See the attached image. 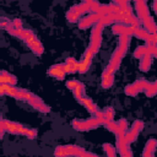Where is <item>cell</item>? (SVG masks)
Wrapping results in <instances>:
<instances>
[{
    "mask_svg": "<svg viewBox=\"0 0 157 157\" xmlns=\"http://www.w3.org/2000/svg\"><path fill=\"white\" fill-rule=\"evenodd\" d=\"M125 93H126L128 96H136L139 92H137V90L135 88V86L131 83V85H129V86L125 87Z\"/></svg>",
    "mask_w": 157,
    "mask_h": 157,
    "instance_id": "484cf974",
    "label": "cell"
},
{
    "mask_svg": "<svg viewBox=\"0 0 157 157\" xmlns=\"http://www.w3.org/2000/svg\"><path fill=\"white\" fill-rule=\"evenodd\" d=\"M17 82L16 77L10 75L9 72L6 71H0V85H11V86H15Z\"/></svg>",
    "mask_w": 157,
    "mask_h": 157,
    "instance_id": "8992f818",
    "label": "cell"
},
{
    "mask_svg": "<svg viewBox=\"0 0 157 157\" xmlns=\"http://www.w3.org/2000/svg\"><path fill=\"white\" fill-rule=\"evenodd\" d=\"M117 136H124L125 135V132H126V130H128V124H126V121L124 120V119H120L118 123H117Z\"/></svg>",
    "mask_w": 157,
    "mask_h": 157,
    "instance_id": "4fadbf2b",
    "label": "cell"
},
{
    "mask_svg": "<svg viewBox=\"0 0 157 157\" xmlns=\"http://www.w3.org/2000/svg\"><path fill=\"white\" fill-rule=\"evenodd\" d=\"M128 147H129V144L125 141L124 136H117V148H118V152L120 153V156L129 150Z\"/></svg>",
    "mask_w": 157,
    "mask_h": 157,
    "instance_id": "9c48e42d",
    "label": "cell"
},
{
    "mask_svg": "<svg viewBox=\"0 0 157 157\" xmlns=\"http://www.w3.org/2000/svg\"><path fill=\"white\" fill-rule=\"evenodd\" d=\"M98 125H101V124L96 118H91V119H88L86 121H78V120H74L72 121V128L75 130H78V131L91 130V129L97 128Z\"/></svg>",
    "mask_w": 157,
    "mask_h": 157,
    "instance_id": "6da1fadb",
    "label": "cell"
},
{
    "mask_svg": "<svg viewBox=\"0 0 157 157\" xmlns=\"http://www.w3.org/2000/svg\"><path fill=\"white\" fill-rule=\"evenodd\" d=\"M25 42H26V44L31 48V50H32L36 55H40V54L43 53V47H42V44H40L39 42H31V40H28V39H26Z\"/></svg>",
    "mask_w": 157,
    "mask_h": 157,
    "instance_id": "30bf717a",
    "label": "cell"
},
{
    "mask_svg": "<svg viewBox=\"0 0 157 157\" xmlns=\"http://www.w3.org/2000/svg\"><path fill=\"white\" fill-rule=\"evenodd\" d=\"M151 61H152V58H151L150 55H146V56L142 58L141 61H140V69H141L142 71H147V70L150 69Z\"/></svg>",
    "mask_w": 157,
    "mask_h": 157,
    "instance_id": "e0dca14e",
    "label": "cell"
},
{
    "mask_svg": "<svg viewBox=\"0 0 157 157\" xmlns=\"http://www.w3.org/2000/svg\"><path fill=\"white\" fill-rule=\"evenodd\" d=\"M130 43V37H126V36H121L120 39H119V44H124V45H129Z\"/></svg>",
    "mask_w": 157,
    "mask_h": 157,
    "instance_id": "d6a6232c",
    "label": "cell"
},
{
    "mask_svg": "<svg viewBox=\"0 0 157 157\" xmlns=\"http://www.w3.org/2000/svg\"><path fill=\"white\" fill-rule=\"evenodd\" d=\"M144 91H145L147 97H153L156 94V92H157V83L156 82H148L147 87Z\"/></svg>",
    "mask_w": 157,
    "mask_h": 157,
    "instance_id": "9a60e30c",
    "label": "cell"
},
{
    "mask_svg": "<svg viewBox=\"0 0 157 157\" xmlns=\"http://www.w3.org/2000/svg\"><path fill=\"white\" fill-rule=\"evenodd\" d=\"M25 135H26L28 139H34V137L37 136V130H36V129H31V128L28 129V128H27Z\"/></svg>",
    "mask_w": 157,
    "mask_h": 157,
    "instance_id": "4dcf8cb0",
    "label": "cell"
},
{
    "mask_svg": "<svg viewBox=\"0 0 157 157\" xmlns=\"http://www.w3.org/2000/svg\"><path fill=\"white\" fill-rule=\"evenodd\" d=\"M32 105L36 108V109H38L39 112H43V113H48L49 110H50V108L47 105V104H44L43 102H42V99H37L34 103H32Z\"/></svg>",
    "mask_w": 157,
    "mask_h": 157,
    "instance_id": "2e32d148",
    "label": "cell"
},
{
    "mask_svg": "<svg viewBox=\"0 0 157 157\" xmlns=\"http://www.w3.org/2000/svg\"><path fill=\"white\" fill-rule=\"evenodd\" d=\"M103 148H104V151L107 152L108 157H115V148H114L112 145L104 144V145H103Z\"/></svg>",
    "mask_w": 157,
    "mask_h": 157,
    "instance_id": "cb8c5ba5",
    "label": "cell"
},
{
    "mask_svg": "<svg viewBox=\"0 0 157 157\" xmlns=\"http://www.w3.org/2000/svg\"><path fill=\"white\" fill-rule=\"evenodd\" d=\"M2 134H4V132H0V139H1V136H2Z\"/></svg>",
    "mask_w": 157,
    "mask_h": 157,
    "instance_id": "f35d334b",
    "label": "cell"
},
{
    "mask_svg": "<svg viewBox=\"0 0 157 157\" xmlns=\"http://www.w3.org/2000/svg\"><path fill=\"white\" fill-rule=\"evenodd\" d=\"M147 55V52H146V47L141 45V47H137L136 50L134 52V56L137 58V59H142Z\"/></svg>",
    "mask_w": 157,
    "mask_h": 157,
    "instance_id": "d6986e66",
    "label": "cell"
},
{
    "mask_svg": "<svg viewBox=\"0 0 157 157\" xmlns=\"http://www.w3.org/2000/svg\"><path fill=\"white\" fill-rule=\"evenodd\" d=\"M103 117H104V120H105V121L113 120V118H114V110H113V108L109 107L107 110H104V112H103Z\"/></svg>",
    "mask_w": 157,
    "mask_h": 157,
    "instance_id": "603a6c76",
    "label": "cell"
},
{
    "mask_svg": "<svg viewBox=\"0 0 157 157\" xmlns=\"http://www.w3.org/2000/svg\"><path fill=\"white\" fill-rule=\"evenodd\" d=\"M80 157H97V156H96V155H93V153H88V152H86V151H85Z\"/></svg>",
    "mask_w": 157,
    "mask_h": 157,
    "instance_id": "d590c367",
    "label": "cell"
},
{
    "mask_svg": "<svg viewBox=\"0 0 157 157\" xmlns=\"http://www.w3.org/2000/svg\"><path fill=\"white\" fill-rule=\"evenodd\" d=\"M150 33H147L144 28H140V27H137V28H134V34L132 36H136L139 39H146L147 38V36H148Z\"/></svg>",
    "mask_w": 157,
    "mask_h": 157,
    "instance_id": "ac0fdd59",
    "label": "cell"
},
{
    "mask_svg": "<svg viewBox=\"0 0 157 157\" xmlns=\"http://www.w3.org/2000/svg\"><path fill=\"white\" fill-rule=\"evenodd\" d=\"M146 52H147V55H150L151 58H155L157 55L156 45H146Z\"/></svg>",
    "mask_w": 157,
    "mask_h": 157,
    "instance_id": "83f0119b",
    "label": "cell"
},
{
    "mask_svg": "<svg viewBox=\"0 0 157 157\" xmlns=\"http://www.w3.org/2000/svg\"><path fill=\"white\" fill-rule=\"evenodd\" d=\"M54 155H55V157H67L64 146H58L54 151Z\"/></svg>",
    "mask_w": 157,
    "mask_h": 157,
    "instance_id": "4316f807",
    "label": "cell"
},
{
    "mask_svg": "<svg viewBox=\"0 0 157 157\" xmlns=\"http://www.w3.org/2000/svg\"><path fill=\"white\" fill-rule=\"evenodd\" d=\"M144 157H153V152L147 151V150H144Z\"/></svg>",
    "mask_w": 157,
    "mask_h": 157,
    "instance_id": "e575fe53",
    "label": "cell"
},
{
    "mask_svg": "<svg viewBox=\"0 0 157 157\" xmlns=\"http://www.w3.org/2000/svg\"><path fill=\"white\" fill-rule=\"evenodd\" d=\"M104 125L107 126V129L109 130V131H112V132H117V121H113V120H110V121H105L104 123Z\"/></svg>",
    "mask_w": 157,
    "mask_h": 157,
    "instance_id": "f1b7e54d",
    "label": "cell"
},
{
    "mask_svg": "<svg viewBox=\"0 0 157 157\" xmlns=\"http://www.w3.org/2000/svg\"><path fill=\"white\" fill-rule=\"evenodd\" d=\"M113 82H114L113 75H110V74L103 71V74H102V86H103L104 88H109V87L113 85Z\"/></svg>",
    "mask_w": 157,
    "mask_h": 157,
    "instance_id": "7c38bea8",
    "label": "cell"
},
{
    "mask_svg": "<svg viewBox=\"0 0 157 157\" xmlns=\"http://www.w3.org/2000/svg\"><path fill=\"white\" fill-rule=\"evenodd\" d=\"M12 25H13V27L17 28V29H21V28H22V23H21V21H20L18 18L13 20V21H12Z\"/></svg>",
    "mask_w": 157,
    "mask_h": 157,
    "instance_id": "836d02e7",
    "label": "cell"
},
{
    "mask_svg": "<svg viewBox=\"0 0 157 157\" xmlns=\"http://www.w3.org/2000/svg\"><path fill=\"white\" fill-rule=\"evenodd\" d=\"M66 18H67L70 22H76L77 20H80V16H77L75 12H72V11L70 10V11L66 13Z\"/></svg>",
    "mask_w": 157,
    "mask_h": 157,
    "instance_id": "f546056e",
    "label": "cell"
},
{
    "mask_svg": "<svg viewBox=\"0 0 157 157\" xmlns=\"http://www.w3.org/2000/svg\"><path fill=\"white\" fill-rule=\"evenodd\" d=\"M121 157H132V153H131V151H129V150H128L125 153H123V155H121Z\"/></svg>",
    "mask_w": 157,
    "mask_h": 157,
    "instance_id": "8d00e7d4",
    "label": "cell"
},
{
    "mask_svg": "<svg viewBox=\"0 0 157 157\" xmlns=\"http://www.w3.org/2000/svg\"><path fill=\"white\" fill-rule=\"evenodd\" d=\"M72 92H74L75 98H76L77 101H80L81 98L85 97V86H83L81 82H78V85L72 90Z\"/></svg>",
    "mask_w": 157,
    "mask_h": 157,
    "instance_id": "5bb4252c",
    "label": "cell"
},
{
    "mask_svg": "<svg viewBox=\"0 0 157 157\" xmlns=\"http://www.w3.org/2000/svg\"><path fill=\"white\" fill-rule=\"evenodd\" d=\"M1 94H5V93H4V90H2V86L0 85V96H1Z\"/></svg>",
    "mask_w": 157,
    "mask_h": 157,
    "instance_id": "74e56055",
    "label": "cell"
},
{
    "mask_svg": "<svg viewBox=\"0 0 157 157\" xmlns=\"http://www.w3.org/2000/svg\"><path fill=\"white\" fill-rule=\"evenodd\" d=\"M2 124H4V130L7 131V132H11V134H21V135H25L26 132V129L23 125L18 124V123H13V121H9V120H2Z\"/></svg>",
    "mask_w": 157,
    "mask_h": 157,
    "instance_id": "7a4b0ae2",
    "label": "cell"
},
{
    "mask_svg": "<svg viewBox=\"0 0 157 157\" xmlns=\"http://www.w3.org/2000/svg\"><path fill=\"white\" fill-rule=\"evenodd\" d=\"M142 128H144V123H142L141 120H135V121L132 123L130 130L134 131V132H136V134H139V132L142 130Z\"/></svg>",
    "mask_w": 157,
    "mask_h": 157,
    "instance_id": "7402d4cb",
    "label": "cell"
},
{
    "mask_svg": "<svg viewBox=\"0 0 157 157\" xmlns=\"http://www.w3.org/2000/svg\"><path fill=\"white\" fill-rule=\"evenodd\" d=\"M136 137H137V134H136V132H134V131H131L130 129H129V130H126V132H125V135H124V139H125V141H126L128 144H130V142L135 141V140H136Z\"/></svg>",
    "mask_w": 157,
    "mask_h": 157,
    "instance_id": "44dd1931",
    "label": "cell"
},
{
    "mask_svg": "<svg viewBox=\"0 0 157 157\" xmlns=\"http://www.w3.org/2000/svg\"><path fill=\"white\" fill-rule=\"evenodd\" d=\"M77 85H78V81H77V80H70V81L66 82V87H67L69 90H74Z\"/></svg>",
    "mask_w": 157,
    "mask_h": 157,
    "instance_id": "1f68e13d",
    "label": "cell"
},
{
    "mask_svg": "<svg viewBox=\"0 0 157 157\" xmlns=\"http://www.w3.org/2000/svg\"><path fill=\"white\" fill-rule=\"evenodd\" d=\"M136 10H137V20H145L146 17H148V10H147V5L145 1H136L135 2Z\"/></svg>",
    "mask_w": 157,
    "mask_h": 157,
    "instance_id": "277c9868",
    "label": "cell"
},
{
    "mask_svg": "<svg viewBox=\"0 0 157 157\" xmlns=\"http://www.w3.org/2000/svg\"><path fill=\"white\" fill-rule=\"evenodd\" d=\"M48 75L58 78V80H63L65 77V72L63 70V64H56V65H53L49 70H48Z\"/></svg>",
    "mask_w": 157,
    "mask_h": 157,
    "instance_id": "5b68a950",
    "label": "cell"
},
{
    "mask_svg": "<svg viewBox=\"0 0 157 157\" xmlns=\"http://www.w3.org/2000/svg\"><path fill=\"white\" fill-rule=\"evenodd\" d=\"M132 85L135 86V88L137 90V92H140V91H144V90L147 87L148 81H146V80H137V81L134 82Z\"/></svg>",
    "mask_w": 157,
    "mask_h": 157,
    "instance_id": "ffe728a7",
    "label": "cell"
},
{
    "mask_svg": "<svg viewBox=\"0 0 157 157\" xmlns=\"http://www.w3.org/2000/svg\"><path fill=\"white\" fill-rule=\"evenodd\" d=\"M156 146H157V142H156V140H155V139H151V140H148V141H147L145 150H147V151H151V152H155V150H156Z\"/></svg>",
    "mask_w": 157,
    "mask_h": 157,
    "instance_id": "d4e9b609",
    "label": "cell"
},
{
    "mask_svg": "<svg viewBox=\"0 0 157 157\" xmlns=\"http://www.w3.org/2000/svg\"><path fill=\"white\" fill-rule=\"evenodd\" d=\"M71 11L75 12L77 16H80V15H82V13L90 11L88 4H87V2H81V4H78V5H75V6L71 7Z\"/></svg>",
    "mask_w": 157,
    "mask_h": 157,
    "instance_id": "8fae6325",
    "label": "cell"
},
{
    "mask_svg": "<svg viewBox=\"0 0 157 157\" xmlns=\"http://www.w3.org/2000/svg\"><path fill=\"white\" fill-rule=\"evenodd\" d=\"M99 18H101V17H99L98 15L91 13V15H88V16H86V17L78 20V27H80L81 29H86V28L91 27L92 25H96V23L99 21Z\"/></svg>",
    "mask_w": 157,
    "mask_h": 157,
    "instance_id": "3957f363",
    "label": "cell"
},
{
    "mask_svg": "<svg viewBox=\"0 0 157 157\" xmlns=\"http://www.w3.org/2000/svg\"><path fill=\"white\" fill-rule=\"evenodd\" d=\"M78 103H81L82 105H85L86 108H87V110L90 112V113H92V114H94L97 110H98V108H97V105L90 99V98H87V97H83V98H81L80 101H78Z\"/></svg>",
    "mask_w": 157,
    "mask_h": 157,
    "instance_id": "ba28073f",
    "label": "cell"
},
{
    "mask_svg": "<svg viewBox=\"0 0 157 157\" xmlns=\"http://www.w3.org/2000/svg\"><path fill=\"white\" fill-rule=\"evenodd\" d=\"M142 22V25H144V29L147 32V33H150V34H156V23H155V21H153V18L152 17H146L145 20H142L141 21Z\"/></svg>",
    "mask_w": 157,
    "mask_h": 157,
    "instance_id": "52a82bcc",
    "label": "cell"
}]
</instances>
